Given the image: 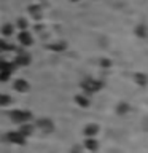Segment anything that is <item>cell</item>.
<instances>
[{
  "label": "cell",
  "mask_w": 148,
  "mask_h": 153,
  "mask_svg": "<svg viewBox=\"0 0 148 153\" xmlns=\"http://www.w3.org/2000/svg\"><path fill=\"white\" fill-rule=\"evenodd\" d=\"M30 115L29 113H24V112H14L13 113V120L14 121H24V120H27Z\"/></svg>",
  "instance_id": "1"
},
{
  "label": "cell",
  "mask_w": 148,
  "mask_h": 153,
  "mask_svg": "<svg viewBox=\"0 0 148 153\" xmlns=\"http://www.w3.org/2000/svg\"><path fill=\"white\" fill-rule=\"evenodd\" d=\"M8 139H10L11 142H19V143L22 142V137H21V134H14V132H11V134L8 136Z\"/></svg>",
  "instance_id": "2"
},
{
  "label": "cell",
  "mask_w": 148,
  "mask_h": 153,
  "mask_svg": "<svg viewBox=\"0 0 148 153\" xmlns=\"http://www.w3.org/2000/svg\"><path fill=\"white\" fill-rule=\"evenodd\" d=\"M86 147H88L89 150H95V148H97V143H95V140H88L86 142Z\"/></svg>",
  "instance_id": "3"
},
{
  "label": "cell",
  "mask_w": 148,
  "mask_h": 153,
  "mask_svg": "<svg viewBox=\"0 0 148 153\" xmlns=\"http://www.w3.org/2000/svg\"><path fill=\"white\" fill-rule=\"evenodd\" d=\"M86 132H88V134H94V132H95V126H88Z\"/></svg>",
  "instance_id": "4"
},
{
  "label": "cell",
  "mask_w": 148,
  "mask_h": 153,
  "mask_svg": "<svg viewBox=\"0 0 148 153\" xmlns=\"http://www.w3.org/2000/svg\"><path fill=\"white\" fill-rule=\"evenodd\" d=\"M8 97H5V96H0V104H8Z\"/></svg>",
  "instance_id": "5"
}]
</instances>
